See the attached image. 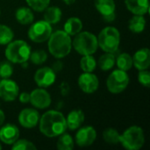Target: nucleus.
Returning a JSON list of instances; mask_svg holds the SVG:
<instances>
[{
  "mask_svg": "<svg viewBox=\"0 0 150 150\" xmlns=\"http://www.w3.org/2000/svg\"><path fill=\"white\" fill-rule=\"evenodd\" d=\"M31 54V47L23 40H11L6 45L4 54L11 63L22 64L27 62Z\"/></svg>",
  "mask_w": 150,
  "mask_h": 150,
  "instance_id": "7ed1b4c3",
  "label": "nucleus"
},
{
  "mask_svg": "<svg viewBox=\"0 0 150 150\" xmlns=\"http://www.w3.org/2000/svg\"><path fill=\"white\" fill-rule=\"evenodd\" d=\"M138 81L139 83L146 87V88H149L150 86V73L148 69L145 70H140L139 74H138Z\"/></svg>",
  "mask_w": 150,
  "mask_h": 150,
  "instance_id": "72a5a7b5",
  "label": "nucleus"
},
{
  "mask_svg": "<svg viewBox=\"0 0 150 150\" xmlns=\"http://www.w3.org/2000/svg\"><path fill=\"white\" fill-rule=\"evenodd\" d=\"M129 82L130 78L127 71L118 69L108 76L106 79V87L111 93L120 94L127 88Z\"/></svg>",
  "mask_w": 150,
  "mask_h": 150,
  "instance_id": "0eeeda50",
  "label": "nucleus"
},
{
  "mask_svg": "<svg viewBox=\"0 0 150 150\" xmlns=\"http://www.w3.org/2000/svg\"><path fill=\"white\" fill-rule=\"evenodd\" d=\"M47 41L48 51L56 59L64 58L71 52V36H69L64 30L52 32Z\"/></svg>",
  "mask_w": 150,
  "mask_h": 150,
  "instance_id": "f03ea898",
  "label": "nucleus"
},
{
  "mask_svg": "<svg viewBox=\"0 0 150 150\" xmlns=\"http://www.w3.org/2000/svg\"><path fill=\"white\" fill-rule=\"evenodd\" d=\"M15 18L20 25H29L33 22L34 15L31 8L29 7H19L15 12Z\"/></svg>",
  "mask_w": 150,
  "mask_h": 150,
  "instance_id": "6ab92c4d",
  "label": "nucleus"
},
{
  "mask_svg": "<svg viewBox=\"0 0 150 150\" xmlns=\"http://www.w3.org/2000/svg\"><path fill=\"white\" fill-rule=\"evenodd\" d=\"M52 31V25L43 19L32 23L28 29L27 35L32 41L36 43H42L48 40Z\"/></svg>",
  "mask_w": 150,
  "mask_h": 150,
  "instance_id": "6e6552de",
  "label": "nucleus"
},
{
  "mask_svg": "<svg viewBox=\"0 0 150 150\" xmlns=\"http://www.w3.org/2000/svg\"><path fill=\"white\" fill-rule=\"evenodd\" d=\"M98 38V47L105 53H116L120 44V33L114 26H106L101 30Z\"/></svg>",
  "mask_w": 150,
  "mask_h": 150,
  "instance_id": "39448f33",
  "label": "nucleus"
},
{
  "mask_svg": "<svg viewBox=\"0 0 150 150\" xmlns=\"http://www.w3.org/2000/svg\"><path fill=\"white\" fill-rule=\"evenodd\" d=\"M36 149V146L32 142L25 139H18L11 146L13 150H35Z\"/></svg>",
  "mask_w": 150,
  "mask_h": 150,
  "instance_id": "2f4dec72",
  "label": "nucleus"
},
{
  "mask_svg": "<svg viewBox=\"0 0 150 150\" xmlns=\"http://www.w3.org/2000/svg\"><path fill=\"white\" fill-rule=\"evenodd\" d=\"M120 143L127 150L141 149L145 143L144 131L141 127L132 126L120 134Z\"/></svg>",
  "mask_w": 150,
  "mask_h": 150,
  "instance_id": "423d86ee",
  "label": "nucleus"
},
{
  "mask_svg": "<svg viewBox=\"0 0 150 150\" xmlns=\"http://www.w3.org/2000/svg\"><path fill=\"white\" fill-rule=\"evenodd\" d=\"M19 129L14 124L8 123L0 128V142L6 145H12L19 137Z\"/></svg>",
  "mask_w": 150,
  "mask_h": 150,
  "instance_id": "2eb2a0df",
  "label": "nucleus"
},
{
  "mask_svg": "<svg viewBox=\"0 0 150 150\" xmlns=\"http://www.w3.org/2000/svg\"><path fill=\"white\" fill-rule=\"evenodd\" d=\"M62 16V10L57 6H47L44 10V20L50 25H54L60 22Z\"/></svg>",
  "mask_w": 150,
  "mask_h": 150,
  "instance_id": "4be33fe9",
  "label": "nucleus"
},
{
  "mask_svg": "<svg viewBox=\"0 0 150 150\" xmlns=\"http://www.w3.org/2000/svg\"><path fill=\"white\" fill-rule=\"evenodd\" d=\"M116 57L113 53H105L102 54L97 62V66L103 71H108L112 69L115 65Z\"/></svg>",
  "mask_w": 150,
  "mask_h": 150,
  "instance_id": "b1692460",
  "label": "nucleus"
},
{
  "mask_svg": "<svg viewBox=\"0 0 150 150\" xmlns=\"http://www.w3.org/2000/svg\"><path fill=\"white\" fill-rule=\"evenodd\" d=\"M14 38V33L11 28L6 25L0 24V45H7Z\"/></svg>",
  "mask_w": 150,
  "mask_h": 150,
  "instance_id": "c85d7f7f",
  "label": "nucleus"
},
{
  "mask_svg": "<svg viewBox=\"0 0 150 150\" xmlns=\"http://www.w3.org/2000/svg\"><path fill=\"white\" fill-rule=\"evenodd\" d=\"M75 146V142L72 136L69 134L63 133L58 136L56 142V149L58 150H72Z\"/></svg>",
  "mask_w": 150,
  "mask_h": 150,
  "instance_id": "393cba45",
  "label": "nucleus"
},
{
  "mask_svg": "<svg viewBox=\"0 0 150 150\" xmlns=\"http://www.w3.org/2000/svg\"><path fill=\"white\" fill-rule=\"evenodd\" d=\"M34 82L40 88H48L56 79V74L52 68L42 67L36 70L34 74Z\"/></svg>",
  "mask_w": 150,
  "mask_h": 150,
  "instance_id": "f8f14e48",
  "label": "nucleus"
},
{
  "mask_svg": "<svg viewBox=\"0 0 150 150\" xmlns=\"http://www.w3.org/2000/svg\"><path fill=\"white\" fill-rule=\"evenodd\" d=\"M115 64L118 69L124 71H128L133 67V58L127 53H121L118 57H116Z\"/></svg>",
  "mask_w": 150,
  "mask_h": 150,
  "instance_id": "a878e982",
  "label": "nucleus"
},
{
  "mask_svg": "<svg viewBox=\"0 0 150 150\" xmlns=\"http://www.w3.org/2000/svg\"><path fill=\"white\" fill-rule=\"evenodd\" d=\"M52 69H53V70H54L55 73L58 72V71H61L62 69V62L61 61H57L56 62L54 63Z\"/></svg>",
  "mask_w": 150,
  "mask_h": 150,
  "instance_id": "c9c22d12",
  "label": "nucleus"
},
{
  "mask_svg": "<svg viewBox=\"0 0 150 150\" xmlns=\"http://www.w3.org/2000/svg\"><path fill=\"white\" fill-rule=\"evenodd\" d=\"M0 81H1V77H0Z\"/></svg>",
  "mask_w": 150,
  "mask_h": 150,
  "instance_id": "79ce46f5",
  "label": "nucleus"
},
{
  "mask_svg": "<svg viewBox=\"0 0 150 150\" xmlns=\"http://www.w3.org/2000/svg\"><path fill=\"white\" fill-rule=\"evenodd\" d=\"M127 9L134 15H145L149 11V0H125Z\"/></svg>",
  "mask_w": 150,
  "mask_h": 150,
  "instance_id": "f3484780",
  "label": "nucleus"
},
{
  "mask_svg": "<svg viewBox=\"0 0 150 150\" xmlns=\"http://www.w3.org/2000/svg\"><path fill=\"white\" fill-rule=\"evenodd\" d=\"M19 94L18 83L10 79L4 78L0 81V98L5 102H13Z\"/></svg>",
  "mask_w": 150,
  "mask_h": 150,
  "instance_id": "1a4fd4ad",
  "label": "nucleus"
},
{
  "mask_svg": "<svg viewBox=\"0 0 150 150\" xmlns=\"http://www.w3.org/2000/svg\"><path fill=\"white\" fill-rule=\"evenodd\" d=\"M18 97L20 103H22V104H27L30 101V93H28V92H25V91L22 92V93L18 94Z\"/></svg>",
  "mask_w": 150,
  "mask_h": 150,
  "instance_id": "f704fd0d",
  "label": "nucleus"
},
{
  "mask_svg": "<svg viewBox=\"0 0 150 150\" xmlns=\"http://www.w3.org/2000/svg\"><path fill=\"white\" fill-rule=\"evenodd\" d=\"M31 105L40 110L48 108L52 103L50 94L44 88H37L30 93Z\"/></svg>",
  "mask_w": 150,
  "mask_h": 150,
  "instance_id": "9d476101",
  "label": "nucleus"
},
{
  "mask_svg": "<svg viewBox=\"0 0 150 150\" xmlns=\"http://www.w3.org/2000/svg\"><path fill=\"white\" fill-rule=\"evenodd\" d=\"M80 67L83 72H93L97 68V61L92 54L83 55L80 60Z\"/></svg>",
  "mask_w": 150,
  "mask_h": 150,
  "instance_id": "cd10ccee",
  "label": "nucleus"
},
{
  "mask_svg": "<svg viewBox=\"0 0 150 150\" xmlns=\"http://www.w3.org/2000/svg\"><path fill=\"white\" fill-rule=\"evenodd\" d=\"M77 83L79 88L84 93L91 94L98 89L99 80L92 72H83L79 76Z\"/></svg>",
  "mask_w": 150,
  "mask_h": 150,
  "instance_id": "ddd939ff",
  "label": "nucleus"
},
{
  "mask_svg": "<svg viewBox=\"0 0 150 150\" xmlns=\"http://www.w3.org/2000/svg\"><path fill=\"white\" fill-rule=\"evenodd\" d=\"M97 139V131L91 126L78 128L75 136V142L78 147L85 148L92 145Z\"/></svg>",
  "mask_w": 150,
  "mask_h": 150,
  "instance_id": "9b49d317",
  "label": "nucleus"
},
{
  "mask_svg": "<svg viewBox=\"0 0 150 150\" xmlns=\"http://www.w3.org/2000/svg\"><path fill=\"white\" fill-rule=\"evenodd\" d=\"M94 4L102 17L115 13L116 4L114 0H95Z\"/></svg>",
  "mask_w": 150,
  "mask_h": 150,
  "instance_id": "aec40b11",
  "label": "nucleus"
},
{
  "mask_svg": "<svg viewBox=\"0 0 150 150\" xmlns=\"http://www.w3.org/2000/svg\"><path fill=\"white\" fill-rule=\"evenodd\" d=\"M103 139L105 142L110 145H116L120 143V134L115 128L109 127L104 130L103 132Z\"/></svg>",
  "mask_w": 150,
  "mask_h": 150,
  "instance_id": "bb28decb",
  "label": "nucleus"
},
{
  "mask_svg": "<svg viewBox=\"0 0 150 150\" xmlns=\"http://www.w3.org/2000/svg\"><path fill=\"white\" fill-rule=\"evenodd\" d=\"M25 1L29 8L38 12L44 11V10L47 6H49L50 4V0H25Z\"/></svg>",
  "mask_w": 150,
  "mask_h": 150,
  "instance_id": "7c9ffc66",
  "label": "nucleus"
},
{
  "mask_svg": "<svg viewBox=\"0 0 150 150\" xmlns=\"http://www.w3.org/2000/svg\"><path fill=\"white\" fill-rule=\"evenodd\" d=\"M146 19L143 15H134L128 21V28L134 33H141L145 30Z\"/></svg>",
  "mask_w": 150,
  "mask_h": 150,
  "instance_id": "5701e85b",
  "label": "nucleus"
},
{
  "mask_svg": "<svg viewBox=\"0 0 150 150\" xmlns=\"http://www.w3.org/2000/svg\"><path fill=\"white\" fill-rule=\"evenodd\" d=\"M39 128L40 133L47 138L58 137L68 129L66 118L59 111L49 110L40 118Z\"/></svg>",
  "mask_w": 150,
  "mask_h": 150,
  "instance_id": "f257e3e1",
  "label": "nucleus"
},
{
  "mask_svg": "<svg viewBox=\"0 0 150 150\" xmlns=\"http://www.w3.org/2000/svg\"><path fill=\"white\" fill-rule=\"evenodd\" d=\"M132 58L133 66H134L139 71L149 69L150 66V50L148 47L137 50Z\"/></svg>",
  "mask_w": 150,
  "mask_h": 150,
  "instance_id": "dca6fc26",
  "label": "nucleus"
},
{
  "mask_svg": "<svg viewBox=\"0 0 150 150\" xmlns=\"http://www.w3.org/2000/svg\"><path fill=\"white\" fill-rule=\"evenodd\" d=\"M47 59V54L46 51L42 49H38L35 51H31L29 60L31 61L32 63L35 65H41L43 64Z\"/></svg>",
  "mask_w": 150,
  "mask_h": 150,
  "instance_id": "c756f323",
  "label": "nucleus"
},
{
  "mask_svg": "<svg viewBox=\"0 0 150 150\" xmlns=\"http://www.w3.org/2000/svg\"><path fill=\"white\" fill-rule=\"evenodd\" d=\"M103 19L105 21V22H112L115 20L116 18V14L113 13V14H111V15H107V16H105V17H102Z\"/></svg>",
  "mask_w": 150,
  "mask_h": 150,
  "instance_id": "e433bc0d",
  "label": "nucleus"
},
{
  "mask_svg": "<svg viewBox=\"0 0 150 150\" xmlns=\"http://www.w3.org/2000/svg\"><path fill=\"white\" fill-rule=\"evenodd\" d=\"M83 29V22L76 17H71L64 24V31L69 36H75Z\"/></svg>",
  "mask_w": 150,
  "mask_h": 150,
  "instance_id": "412c9836",
  "label": "nucleus"
},
{
  "mask_svg": "<svg viewBox=\"0 0 150 150\" xmlns=\"http://www.w3.org/2000/svg\"><path fill=\"white\" fill-rule=\"evenodd\" d=\"M0 14H1V10H0Z\"/></svg>",
  "mask_w": 150,
  "mask_h": 150,
  "instance_id": "a19ab883",
  "label": "nucleus"
},
{
  "mask_svg": "<svg viewBox=\"0 0 150 150\" xmlns=\"http://www.w3.org/2000/svg\"><path fill=\"white\" fill-rule=\"evenodd\" d=\"M72 47L81 55L93 54L98 48V38L91 32H80L75 35L72 40Z\"/></svg>",
  "mask_w": 150,
  "mask_h": 150,
  "instance_id": "20e7f679",
  "label": "nucleus"
},
{
  "mask_svg": "<svg viewBox=\"0 0 150 150\" xmlns=\"http://www.w3.org/2000/svg\"><path fill=\"white\" fill-rule=\"evenodd\" d=\"M84 119H85L84 112L81 109L71 111L66 118L67 128L69 129L70 131H75L78 129L83 123Z\"/></svg>",
  "mask_w": 150,
  "mask_h": 150,
  "instance_id": "a211bd4d",
  "label": "nucleus"
},
{
  "mask_svg": "<svg viewBox=\"0 0 150 150\" xmlns=\"http://www.w3.org/2000/svg\"><path fill=\"white\" fill-rule=\"evenodd\" d=\"M4 120H5V115H4V111H2L0 109V127H2L4 123Z\"/></svg>",
  "mask_w": 150,
  "mask_h": 150,
  "instance_id": "4c0bfd02",
  "label": "nucleus"
},
{
  "mask_svg": "<svg viewBox=\"0 0 150 150\" xmlns=\"http://www.w3.org/2000/svg\"><path fill=\"white\" fill-rule=\"evenodd\" d=\"M0 149H2V145H1V143H0Z\"/></svg>",
  "mask_w": 150,
  "mask_h": 150,
  "instance_id": "ea45409f",
  "label": "nucleus"
},
{
  "mask_svg": "<svg viewBox=\"0 0 150 150\" xmlns=\"http://www.w3.org/2000/svg\"><path fill=\"white\" fill-rule=\"evenodd\" d=\"M13 74V67L11 62L9 61H4L0 62V77L1 79L4 78H10Z\"/></svg>",
  "mask_w": 150,
  "mask_h": 150,
  "instance_id": "473e14b6",
  "label": "nucleus"
},
{
  "mask_svg": "<svg viewBox=\"0 0 150 150\" xmlns=\"http://www.w3.org/2000/svg\"><path fill=\"white\" fill-rule=\"evenodd\" d=\"M66 4H68V5H70V4H73L76 0H62Z\"/></svg>",
  "mask_w": 150,
  "mask_h": 150,
  "instance_id": "58836bf2",
  "label": "nucleus"
},
{
  "mask_svg": "<svg viewBox=\"0 0 150 150\" xmlns=\"http://www.w3.org/2000/svg\"><path fill=\"white\" fill-rule=\"evenodd\" d=\"M40 113L34 108H25L18 114V122L24 128H33L39 124Z\"/></svg>",
  "mask_w": 150,
  "mask_h": 150,
  "instance_id": "4468645a",
  "label": "nucleus"
}]
</instances>
